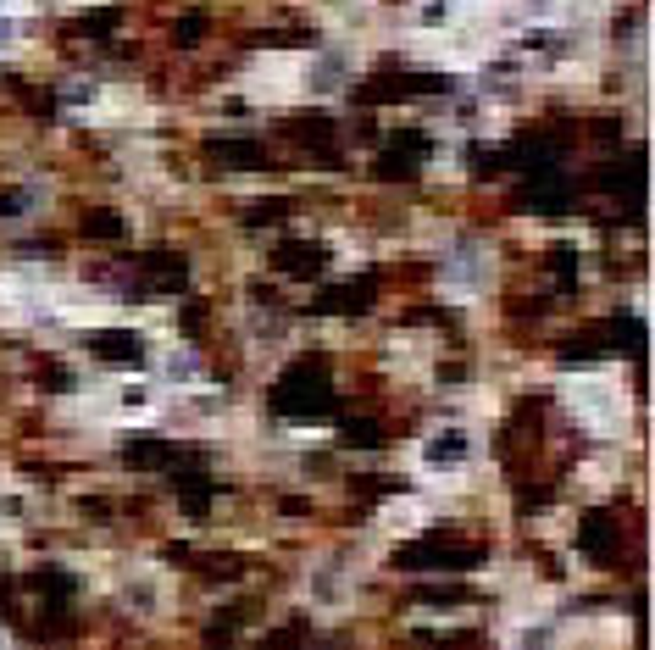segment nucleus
<instances>
[{
    "label": "nucleus",
    "mask_w": 655,
    "mask_h": 650,
    "mask_svg": "<svg viewBox=\"0 0 655 650\" xmlns=\"http://www.w3.org/2000/svg\"><path fill=\"white\" fill-rule=\"evenodd\" d=\"M572 406L584 411L595 428H606V422L617 428V422H622V400H617L611 389H600V384H577V389H572Z\"/></svg>",
    "instance_id": "f257e3e1"
},
{
    "label": "nucleus",
    "mask_w": 655,
    "mask_h": 650,
    "mask_svg": "<svg viewBox=\"0 0 655 650\" xmlns=\"http://www.w3.org/2000/svg\"><path fill=\"white\" fill-rule=\"evenodd\" d=\"M467 451H472V440H467V433L461 428H445V433H433V440H428V462L433 467H456V462H467Z\"/></svg>",
    "instance_id": "f03ea898"
},
{
    "label": "nucleus",
    "mask_w": 655,
    "mask_h": 650,
    "mask_svg": "<svg viewBox=\"0 0 655 650\" xmlns=\"http://www.w3.org/2000/svg\"><path fill=\"white\" fill-rule=\"evenodd\" d=\"M100 350H106V356H139V339H133V334H106Z\"/></svg>",
    "instance_id": "7ed1b4c3"
},
{
    "label": "nucleus",
    "mask_w": 655,
    "mask_h": 650,
    "mask_svg": "<svg viewBox=\"0 0 655 650\" xmlns=\"http://www.w3.org/2000/svg\"><path fill=\"white\" fill-rule=\"evenodd\" d=\"M12 34H17V28H12L6 17H0V50H6V45H12Z\"/></svg>",
    "instance_id": "20e7f679"
}]
</instances>
